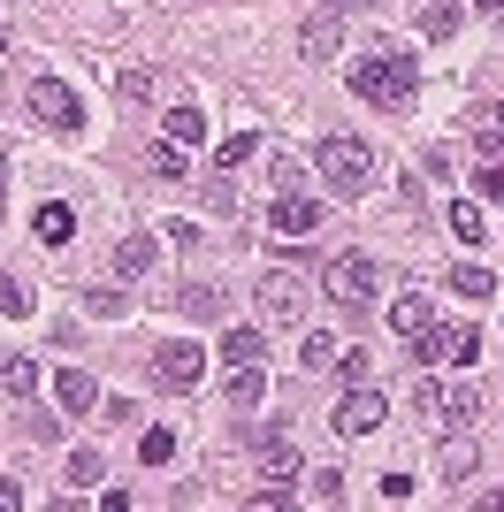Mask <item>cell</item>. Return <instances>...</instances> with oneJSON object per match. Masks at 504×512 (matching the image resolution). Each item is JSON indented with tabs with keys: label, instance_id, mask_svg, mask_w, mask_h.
I'll use <instances>...</instances> for the list:
<instances>
[{
	"label": "cell",
	"instance_id": "obj_6",
	"mask_svg": "<svg viewBox=\"0 0 504 512\" xmlns=\"http://www.w3.org/2000/svg\"><path fill=\"white\" fill-rule=\"evenodd\" d=\"M268 230H275V245H306V237L321 230V207L306 192H291V184H283V192H275V207H268Z\"/></svg>",
	"mask_w": 504,
	"mask_h": 512
},
{
	"label": "cell",
	"instance_id": "obj_8",
	"mask_svg": "<svg viewBox=\"0 0 504 512\" xmlns=\"http://www.w3.org/2000/svg\"><path fill=\"white\" fill-rule=\"evenodd\" d=\"M336 436H375L382 428V390H367V383H352V398H344V406H336Z\"/></svg>",
	"mask_w": 504,
	"mask_h": 512
},
{
	"label": "cell",
	"instance_id": "obj_35",
	"mask_svg": "<svg viewBox=\"0 0 504 512\" xmlns=\"http://www.w3.org/2000/svg\"><path fill=\"white\" fill-rule=\"evenodd\" d=\"M314 497H321V505H336V497H344V474L321 467V474H314Z\"/></svg>",
	"mask_w": 504,
	"mask_h": 512
},
{
	"label": "cell",
	"instance_id": "obj_20",
	"mask_svg": "<svg viewBox=\"0 0 504 512\" xmlns=\"http://www.w3.org/2000/svg\"><path fill=\"white\" fill-rule=\"evenodd\" d=\"M482 207H474V199H451V237H459V245H482Z\"/></svg>",
	"mask_w": 504,
	"mask_h": 512
},
{
	"label": "cell",
	"instance_id": "obj_32",
	"mask_svg": "<svg viewBox=\"0 0 504 512\" xmlns=\"http://www.w3.org/2000/svg\"><path fill=\"white\" fill-rule=\"evenodd\" d=\"M336 367H344V383H367V375H375V352H336Z\"/></svg>",
	"mask_w": 504,
	"mask_h": 512
},
{
	"label": "cell",
	"instance_id": "obj_17",
	"mask_svg": "<svg viewBox=\"0 0 504 512\" xmlns=\"http://www.w3.org/2000/svg\"><path fill=\"white\" fill-rule=\"evenodd\" d=\"M0 390H8V398H31V390H39V367L16 360V352H0Z\"/></svg>",
	"mask_w": 504,
	"mask_h": 512
},
{
	"label": "cell",
	"instance_id": "obj_28",
	"mask_svg": "<svg viewBox=\"0 0 504 512\" xmlns=\"http://www.w3.org/2000/svg\"><path fill=\"white\" fill-rule=\"evenodd\" d=\"M252 146H260V138H252V130H237V138H222V146H214V161H222V169H245Z\"/></svg>",
	"mask_w": 504,
	"mask_h": 512
},
{
	"label": "cell",
	"instance_id": "obj_15",
	"mask_svg": "<svg viewBox=\"0 0 504 512\" xmlns=\"http://www.w3.org/2000/svg\"><path fill=\"white\" fill-rule=\"evenodd\" d=\"M451 291H459V299H497V276H489V268H474V260H459V268H451Z\"/></svg>",
	"mask_w": 504,
	"mask_h": 512
},
{
	"label": "cell",
	"instance_id": "obj_31",
	"mask_svg": "<svg viewBox=\"0 0 504 512\" xmlns=\"http://www.w3.org/2000/svg\"><path fill=\"white\" fill-rule=\"evenodd\" d=\"M443 474H451V482L474 474V444H466V436H459V444H443Z\"/></svg>",
	"mask_w": 504,
	"mask_h": 512
},
{
	"label": "cell",
	"instance_id": "obj_10",
	"mask_svg": "<svg viewBox=\"0 0 504 512\" xmlns=\"http://www.w3.org/2000/svg\"><path fill=\"white\" fill-rule=\"evenodd\" d=\"M260 306H268V321H298L306 314V283L291 268H275V276H260Z\"/></svg>",
	"mask_w": 504,
	"mask_h": 512
},
{
	"label": "cell",
	"instance_id": "obj_18",
	"mask_svg": "<svg viewBox=\"0 0 504 512\" xmlns=\"http://www.w3.org/2000/svg\"><path fill=\"white\" fill-rule=\"evenodd\" d=\"M146 268H153V237H123V245H115V276L138 283Z\"/></svg>",
	"mask_w": 504,
	"mask_h": 512
},
{
	"label": "cell",
	"instance_id": "obj_7",
	"mask_svg": "<svg viewBox=\"0 0 504 512\" xmlns=\"http://www.w3.org/2000/svg\"><path fill=\"white\" fill-rule=\"evenodd\" d=\"M199 375H207V352H199V344H161V352H153V383L176 390V398L199 390Z\"/></svg>",
	"mask_w": 504,
	"mask_h": 512
},
{
	"label": "cell",
	"instance_id": "obj_19",
	"mask_svg": "<svg viewBox=\"0 0 504 512\" xmlns=\"http://www.w3.org/2000/svg\"><path fill=\"white\" fill-rule=\"evenodd\" d=\"M260 352H268L260 329H230V337H222V360H230V367H260Z\"/></svg>",
	"mask_w": 504,
	"mask_h": 512
},
{
	"label": "cell",
	"instance_id": "obj_27",
	"mask_svg": "<svg viewBox=\"0 0 504 512\" xmlns=\"http://www.w3.org/2000/svg\"><path fill=\"white\" fill-rule=\"evenodd\" d=\"M146 169L161 176V184H176V176H184V146H168V138H161V146L146 153Z\"/></svg>",
	"mask_w": 504,
	"mask_h": 512
},
{
	"label": "cell",
	"instance_id": "obj_2",
	"mask_svg": "<svg viewBox=\"0 0 504 512\" xmlns=\"http://www.w3.org/2000/svg\"><path fill=\"white\" fill-rule=\"evenodd\" d=\"M314 169L329 176L336 199H367V184H375V153L359 146L352 130H336V138H321V146H314Z\"/></svg>",
	"mask_w": 504,
	"mask_h": 512
},
{
	"label": "cell",
	"instance_id": "obj_4",
	"mask_svg": "<svg viewBox=\"0 0 504 512\" xmlns=\"http://www.w3.org/2000/svg\"><path fill=\"white\" fill-rule=\"evenodd\" d=\"M474 352H482V329H474V321H428L413 337V360H428V367H466Z\"/></svg>",
	"mask_w": 504,
	"mask_h": 512
},
{
	"label": "cell",
	"instance_id": "obj_25",
	"mask_svg": "<svg viewBox=\"0 0 504 512\" xmlns=\"http://www.w3.org/2000/svg\"><path fill=\"white\" fill-rule=\"evenodd\" d=\"M298 367H306V375H321V367H336V344L321 337V329H306V344H298Z\"/></svg>",
	"mask_w": 504,
	"mask_h": 512
},
{
	"label": "cell",
	"instance_id": "obj_12",
	"mask_svg": "<svg viewBox=\"0 0 504 512\" xmlns=\"http://www.w3.org/2000/svg\"><path fill=\"white\" fill-rule=\"evenodd\" d=\"M161 138H168V146H199V138H207V115H199L191 100H176L161 115Z\"/></svg>",
	"mask_w": 504,
	"mask_h": 512
},
{
	"label": "cell",
	"instance_id": "obj_23",
	"mask_svg": "<svg viewBox=\"0 0 504 512\" xmlns=\"http://www.w3.org/2000/svg\"><path fill=\"white\" fill-rule=\"evenodd\" d=\"M298 46H306L314 62H329V54H336V16H329V8H321V16L306 23V39H298Z\"/></svg>",
	"mask_w": 504,
	"mask_h": 512
},
{
	"label": "cell",
	"instance_id": "obj_29",
	"mask_svg": "<svg viewBox=\"0 0 504 512\" xmlns=\"http://www.w3.org/2000/svg\"><path fill=\"white\" fill-rule=\"evenodd\" d=\"M0 314H8V321L31 314V291H23V276H8V268H0Z\"/></svg>",
	"mask_w": 504,
	"mask_h": 512
},
{
	"label": "cell",
	"instance_id": "obj_11",
	"mask_svg": "<svg viewBox=\"0 0 504 512\" xmlns=\"http://www.w3.org/2000/svg\"><path fill=\"white\" fill-rule=\"evenodd\" d=\"M54 398H62V413H92L100 406V383H92L84 367H62V375H54Z\"/></svg>",
	"mask_w": 504,
	"mask_h": 512
},
{
	"label": "cell",
	"instance_id": "obj_9",
	"mask_svg": "<svg viewBox=\"0 0 504 512\" xmlns=\"http://www.w3.org/2000/svg\"><path fill=\"white\" fill-rule=\"evenodd\" d=\"M474 406H482L474 390H436V383H420V413H428L436 428H466V421H474Z\"/></svg>",
	"mask_w": 504,
	"mask_h": 512
},
{
	"label": "cell",
	"instance_id": "obj_16",
	"mask_svg": "<svg viewBox=\"0 0 504 512\" xmlns=\"http://www.w3.org/2000/svg\"><path fill=\"white\" fill-rule=\"evenodd\" d=\"M176 306H184L191 321H214L222 314V291H214V283H176Z\"/></svg>",
	"mask_w": 504,
	"mask_h": 512
},
{
	"label": "cell",
	"instance_id": "obj_21",
	"mask_svg": "<svg viewBox=\"0 0 504 512\" xmlns=\"http://www.w3.org/2000/svg\"><path fill=\"white\" fill-rule=\"evenodd\" d=\"M260 398H268V383H260V367H237V375H230V406H237V413H252Z\"/></svg>",
	"mask_w": 504,
	"mask_h": 512
},
{
	"label": "cell",
	"instance_id": "obj_13",
	"mask_svg": "<svg viewBox=\"0 0 504 512\" xmlns=\"http://www.w3.org/2000/svg\"><path fill=\"white\" fill-rule=\"evenodd\" d=\"M31 230H39V245H69V237H77V214H69L62 199H46V207L31 214Z\"/></svg>",
	"mask_w": 504,
	"mask_h": 512
},
{
	"label": "cell",
	"instance_id": "obj_30",
	"mask_svg": "<svg viewBox=\"0 0 504 512\" xmlns=\"http://www.w3.org/2000/svg\"><path fill=\"white\" fill-rule=\"evenodd\" d=\"M115 92H123L130 107H146L153 100V69H123V85H115Z\"/></svg>",
	"mask_w": 504,
	"mask_h": 512
},
{
	"label": "cell",
	"instance_id": "obj_14",
	"mask_svg": "<svg viewBox=\"0 0 504 512\" xmlns=\"http://www.w3.org/2000/svg\"><path fill=\"white\" fill-rule=\"evenodd\" d=\"M260 482H268V490H291V482H298V451L283 444V436H268V459H260Z\"/></svg>",
	"mask_w": 504,
	"mask_h": 512
},
{
	"label": "cell",
	"instance_id": "obj_1",
	"mask_svg": "<svg viewBox=\"0 0 504 512\" xmlns=\"http://www.w3.org/2000/svg\"><path fill=\"white\" fill-rule=\"evenodd\" d=\"M352 92H359V100H375V107H405L420 92V54H405L398 39H375L352 62Z\"/></svg>",
	"mask_w": 504,
	"mask_h": 512
},
{
	"label": "cell",
	"instance_id": "obj_40",
	"mask_svg": "<svg viewBox=\"0 0 504 512\" xmlns=\"http://www.w3.org/2000/svg\"><path fill=\"white\" fill-rule=\"evenodd\" d=\"M0 192H8V161H0Z\"/></svg>",
	"mask_w": 504,
	"mask_h": 512
},
{
	"label": "cell",
	"instance_id": "obj_3",
	"mask_svg": "<svg viewBox=\"0 0 504 512\" xmlns=\"http://www.w3.org/2000/svg\"><path fill=\"white\" fill-rule=\"evenodd\" d=\"M23 107H31V123H39V130H54V138H77V130H84V100L62 85V77H31Z\"/></svg>",
	"mask_w": 504,
	"mask_h": 512
},
{
	"label": "cell",
	"instance_id": "obj_5",
	"mask_svg": "<svg viewBox=\"0 0 504 512\" xmlns=\"http://www.w3.org/2000/svg\"><path fill=\"white\" fill-rule=\"evenodd\" d=\"M321 283H329V299H336V306H352V314H359V306L375 299V260H367V253H336Z\"/></svg>",
	"mask_w": 504,
	"mask_h": 512
},
{
	"label": "cell",
	"instance_id": "obj_26",
	"mask_svg": "<svg viewBox=\"0 0 504 512\" xmlns=\"http://www.w3.org/2000/svg\"><path fill=\"white\" fill-rule=\"evenodd\" d=\"M138 459H146V467H168V459H176V436H168V428H146V436H138Z\"/></svg>",
	"mask_w": 504,
	"mask_h": 512
},
{
	"label": "cell",
	"instance_id": "obj_38",
	"mask_svg": "<svg viewBox=\"0 0 504 512\" xmlns=\"http://www.w3.org/2000/svg\"><path fill=\"white\" fill-rule=\"evenodd\" d=\"M321 8H329V16H352V8H359V0H321Z\"/></svg>",
	"mask_w": 504,
	"mask_h": 512
},
{
	"label": "cell",
	"instance_id": "obj_22",
	"mask_svg": "<svg viewBox=\"0 0 504 512\" xmlns=\"http://www.w3.org/2000/svg\"><path fill=\"white\" fill-rule=\"evenodd\" d=\"M451 31H459V8H451V0H428V8H420V39H451Z\"/></svg>",
	"mask_w": 504,
	"mask_h": 512
},
{
	"label": "cell",
	"instance_id": "obj_24",
	"mask_svg": "<svg viewBox=\"0 0 504 512\" xmlns=\"http://www.w3.org/2000/svg\"><path fill=\"white\" fill-rule=\"evenodd\" d=\"M428 321H436V314H428V299H398V306H390V329H398V337H420Z\"/></svg>",
	"mask_w": 504,
	"mask_h": 512
},
{
	"label": "cell",
	"instance_id": "obj_36",
	"mask_svg": "<svg viewBox=\"0 0 504 512\" xmlns=\"http://www.w3.org/2000/svg\"><path fill=\"white\" fill-rule=\"evenodd\" d=\"M23 505V482H0V512H16Z\"/></svg>",
	"mask_w": 504,
	"mask_h": 512
},
{
	"label": "cell",
	"instance_id": "obj_37",
	"mask_svg": "<svg viewBox=\"0 0 504 512\" xmlns=\"http://www.w3.org/2000/svg\"><path fill=\"white\" fill-rule=\"evenodd\" d=\"M482 130H504V100H497V107H482Z\"/></svg>",
	"mask_w": 504,
	"mask_h": 512
},
{
	"label": "cell",
	"instance_id": "obj_33",
	"mask_svg": "<svg viewBox=\"0 0 504 512\" xmlns=\"http://www.w3.org/2000/svg\"><path fill=\"white\" fill-rule=\"evenodd\" d=\"M69 482H100V451H92V444L69 451Z\"/></svg>",
	"mask_w": 504,
	"mask_h": 512
},
{
	"label": "cell",
	"instance_id": "obj_34",
	"mask_svg": "<svg viewBox=\"0 0 504 512\" xmlns=\"http://www.w3.org/2000/svg\"><path fill=\"white\" fill-rule=\"evenodd\" d=\"M84 299H92V314H100V321H115V314H123V306H130L123 291H84Z\"/></svg>",
	"mask_w": 504,
	"mask_h": 512
},
{
	"label": "cell",
	"instance_id": "obj_39",
	"mask_svg": "<svg viewBox=\"0 0 504 512\" xmlns=\"http://www.w3.org/2000/svg\"><path fill=\"white\" fill-rule=\"evenodd\" d=\"M474 8H482V16H497V8H504V0H474Z\"/></svg>",
	"mask_w": 504,
	"mask_h": 512
}]
</instances>
